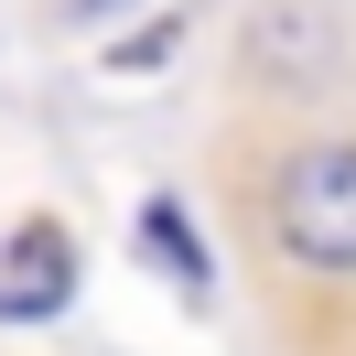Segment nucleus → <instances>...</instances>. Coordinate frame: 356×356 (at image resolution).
<instances>
[{"label": "nucleus", "mask_w": 356, "mask_h": 356, "mask_svg": "<svg viewBox=\"0 0 356 356\" xmlns=\"http://www.w3.org/2000/svg\"><path fill=\"white\" fill-rule=\"evenodd\" d=\"M270 238L313 281H356V140H302L270 173Z\"/></svg>", "instance_id": "nucleus-1"}, {"label": "nucleus", "mask_w": 356, "mask_h": 356, "mask_svg": "<svg viewBox=\"0 0 356 356\" xmlns=\"http://www.w3.org/2000/svg\"><path fill=\"white\" fill-rule=\"evenodd\" d=\"M76 302V238L65 227H22L0 248V324H44Z\"/></svg>", "instance_id": "nucleus-2"}, {"label": "nucleus", "mask_w": 356, "mask_h": 356, "mask_svg": "<svg viewBox=\"0 0 356 356\" xmlns=\"http://www.w3.org/2000/svg\"><path fill=\"white\" fill-rule=\"evenodd\" d=\"M140 248H152V259H162V270H173V281L205 302V238H195V216H184L173 195H152V205H140Z\"/></svg>", "instance_id": "nucleus-3"}, {"label": "nucleus", "mask_w": 356, "mask_h": 356, "mask_svg": "<svg viewBox=\"0 0 356 356\" xmlns=\"http://www.w3.org/2000/svg\"><path fill=\"white\" fill-rule=\"evenodd\" d=\"M184 44V11H162V22H140V33H119V44H108V65L119 76H140V65H162V54H173Z\"/></svg>", "instance_id": "nucleus-4"}, {"label": "nucleus", "mask_w": 356, "mask_h": 356, "mask_svg": "<svg viewBox=\"0 0 356 356\" xmlns=\"http://www.w3.org/2000/svg\"><path fill=\"white\" fill-rule=\"evenodd\" d=\"M130 0H65V22H119Z\"/></svg>", "instance_id": "nucleus-5"}]
</instances>
